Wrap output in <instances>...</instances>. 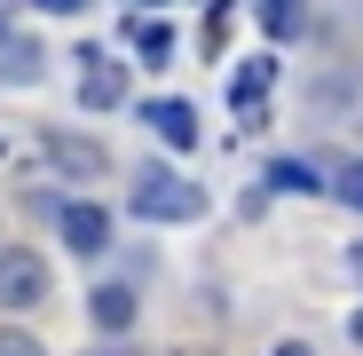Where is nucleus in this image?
<instances>
[{
	"mask_svg": "<svg viewBox=\"0 0 363 356\" xmlns=\"http://www.w3.org/2000/svg\"><path fill=\"white\" fill-rule=\"evenodd\" d=\"M135 214H143V222H198L206 198H198V183H182V174L143 166V174H135Z\"/></svg>",
	"mask_w": 363,
	"mask_h": 356,
	"instance_id": "1",
	"label": "nucleus"
},
{
	"mask_svg": "<svg viewBox=\"0 0 363 356\" xmlns=\"http://www.w3.org/2000/svg\"><path fill=\"white\" fill-rule=\"evenodd\" d=\"M48 301V261L24 246H0V309H40Z\"/></svg>",
	"mask_w": 363,
	"mask_h": 356,
	"instance_id": "2",
	"label": "nucleus"
},
{
	"mask_svg": "<svg viewBox=\"0 0 363 356\" xmlns=\"http://www.w3.org/2000/svg\"><path fill=\"white\" fill-rule=\"evenodd\" d=\"M143 127H150L166 151H190V143H198V111L182 103V95H150V103H143Z\"/></svg>",
	"mask_w": 363,
	"mask_h": 356,
	"instance_id": "3",
	"label": "nucleus"
},
{
	"mask_svg": "<svg viewBox=\"0 0 363 356\" xmlns=\"http://www.w3.org/2000/svg\"><path fill=\"white\" fill-rule=\"evenodd\" d=\"M79 72H87V80H79V103H87V111H118V103H127V72H118L103 48L79 55Z\"/></svg>",
	"mask_w": 363,
	"mask_h": 356,
	"instance_id": "4",
	"label": "nucleus"
},
{
	"mask_svg": "<svg viewBox=\"0 0 363 356\" xmlns=\"http://www.w3.org/2000/svg\"><path fill=\"white\" fill-rule=\"evenodd\" d=\"M55 230H64L72 254H103V246H111V214H103V206H79V198L55 206Z\"/></svg>",
	"mask_w": 363,
	"mask_h": 356,
	"instance_id": "5",
	"label": "nucleus"
},
{
	"mask_svg": "<svg viewBox=\"0 0 363 356\" xmlns=\"http://www.w3.org/2000/svg\"><path fill=\"white\" fill-rule=\"evenodd\" d=\"M253 16L269 40H292V32H308V0H253Z\"/></svg>",
	"mask_w": 363,
	"mask_h": 356,
	"instance_id": "6",
	"label": "nucleus"
},
{
	"mask_svg": "<svg viewBox=\"0 0 363 356\" xmlns=\"http://www.w3.org/2000/svg\"><path fill=\"white\" fill-rule=\"evenodd\" d=\"M87 309H95L103 333H127V325H135V293H127V285H95V301H87Z\"/></svg>",
	"mask_w": 363,
	"mask_h": 356,
	"instance_id": "7",
	"label": "nucleus"
},
{
	"mask_svg": "<svg viewBox=\"0 0 363 356\" xmlns=\"http://www.w3.org/2000/svg\"><path fill=\"white\" fill-rule=\"evenodd\" d=\"M269 80H277V64H269V55H253V64H237V111H261V95H269Z\"/></svg>",
	"mask_w": 363,
	"mask_h": 356,
	"instance_id": "8",
	"label": "nucleus"
},
{
	"mask_svg": "<svg viewBox=\"0 0 363 356\" xmlns=\"http://www.w3.org/2000/svg\"><path fill=\"white\" fill-rule=\"evenodd\" d=\"M48 158L64 166V174H103V151L95 143H72V135H48Z\"/></svg>",
	"mask_w": 363,
	"mask_h": 356,
	"instance_id": "9",
	"label": "nucleus"
},
{
	"mask_svg": "<svg viewBox=\"0 0 363 356\" xmlns=\"http://www.w3.org/2000/svg\"><path fill=\"white\" fill-rule=\"evenodd\" d=\"M0 80H40V48L0 32Z\"/></svg>",
	"mask_w": 363,
	"mask_h": 356,
	"instance_id": "10",
	"label": "nucleus"
},
{
	"mask_svg": "<svg viewBox=\"0 0 363 356\" xmlns=\"http://www.w3.org/2000/svg\"><path fill=\"white\" fill-rule=\"evenodd\" d=\"M269 190H324V174H316L308 158H277V166H269Z\"/></svg>",
	"mask_w": 363,
	"mask_h": 356,
	"instance_id": "11",
	"label": "nucleus"
},
{
	"mask_svg": "<svg viewBox=\"0 0 363 356\" xmlns=\"http://www.w3.org/2000/svg\"><path fill=\"white\" fill-rule=\"evenodd\" d=\"M135 48H143V55H150V64H166V55H174V32H166V24H150V16H143V24H135Z\"/></svg>",
	"mask_w": 363,
	"mask_h": 356,
	"instance_id": "12",
	"label": "nucleus"
},
{
	"mask_svg": "<svg viewBox=\"0 0 363 356\" xmlns=\"http://www.w3.org/2000/svg\"><path fill=\"white\" fill-rule=\"evenodd\" d=\"M332 190H340V198L363 214V158H347V166H340V183H332Z\"/></svg>",
	"mask_w": 363,
	"mask_h": 356,
	"instance_id": "13",
	"label": "nucleus"
},
{
	"mask_svg": "<svg viewBox=\"0 0 363 356\" xmlns=\"http://www.w3.org/2000/svg\"><path fill=\"white\" fill-rule=\"evenodd\" d=\"M0 356H48L32 333H16V325H0Z\"/></svg>",
	"mask_w": 363,
	"mask_h": 356,
	"instance_id": "14",
	"label": "nucleus"
},
{
	"mask_svg": "<svg viewBox=\"0 0 363 356\" xmlns=\"http://www.w3.org/2000/svg\"><path fill=\"white\" fill-rule=\"evenodd\" d=\"M48 16H79V9H95V0H40Z\"/></svg>",
	"mask_w": 363,
	"mask_h": 356,
	"instance_id": "15",
	"label": "nucleus"
},
{
	"mask_svg": "<svg viewBox=\"0 0 363 356\" xmlns=\"http://www.w3.org/2000/svg\"><path fill=\"white\" fill-rule=\"evenodd\" d=\"M269 356H316V348H308V340H277Z\"/></svg>",
	"mask_w": 363,
	"mask_h": 356,
	"instance_id": "16",
	"label": "nucleus"
},
{
	"mask_svg": "<svg viewBox=\"0 0 363 356\" xmlns=\"http://www.w3.org/2000/svg\"><path fill=\"white\" fill-rule=\"evenodd\" d=\"M347 340H355V348H363V309H355V317H347Z\"/></svg>",
	"mask_w": 363,
	"mask_h": 356,
	"instance_id": "17",
	"label": "nucleus"
},
{
	"mask_svg": "<svg viewBox=\"0 0 363 356\" xmlns=\"http://www.w3.org/2000/svg\"><path fill=\"white\" fill-rule=\"evenodd\" d=\"M347 269H355V277H363V246H347Z\"/></svg>",
	"mask_w": 363,
	"mask_h": 356,
	"instance_id": "18",
	"label": "nucleus"
},
{
	"mask_svg": "<svg viewBox=\"0 0 363 356\" xmlns=\"http://www.w3.org/2000/svg\"><path fill=\"white\" fill-rule=\"evenodd\" d=\"M0 32H9V0H0Z\"/></svg>",
	"mask_w": 363,
	"mask_h": 356,
	"instance_id": "19",
	"label": "nucleus"
},
{
	"mask_svg": "<svg viewBox=\"0 0 363 356\" xmlns=\"http://www.w3.org/2000/svg\"><path fill=\"white\" fill-rule=\"evenodd\" d=\"M182 356H206V348H182Z\"/></svg>",
	"mask_w": 363,
	"mask_h": 356,
	"instance_id": "20",
	"label": "nucleus"
},
{
	"mask_svg": "<svg viewBox=\"0 0 363 356\" xmlns=\"http://www.w3.org/2000/svg\"><path fill=\"white\" fill-rule=\"evenodd\" d=\"M0 151H9V143H0Z\"/></svg>",
	"mask_w": 363,
	"mask_h": 356,
	"instance_id": "21",
	"label": "nucleus"
}]
</instances>
